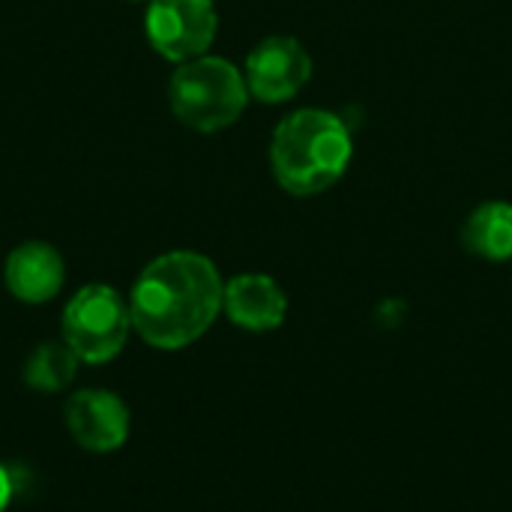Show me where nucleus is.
I'll use <instances>...</instances> for the list:
<instances>
[{"instance_id": "nucleus-1", "label": "nucleus", "mask_w": 512, "mask_h": 512, "mask_svg": "<svg viewBox=\"0 0 512 512\" xmlns=\"http://www.w3.org/2000/svg\"><path fill=\"white\" fill-rule=\"evenodd\" d=\"M222 300L225 282L207 255L165 252L132 285V330L156 351H183L216 324Z\"/></svg>"}, {"instance_id": "nucleus-2", "label": "nucleus", "mask_w": 512, "mask_h": 512, "mask_svg": "<svg viewBox=\"0 0 512 512\" xmlns=\"http://www.w3.org/2000/svg\"><path fill=\"white\" fill-rule=\"evenodd\" d=\"M354 156L351 129L324 108L288 114L270 138V168L276 183L297 198L321 195L342 180Z\"/></svg>"}, {"instance_id": "nucleus-3", "label": "nucleus", "mask_w": 512, "mask_h": 512, "mask_svg": "<svg viewBox=\"0 0 512 512\" xmlns=\"http://www.w3.org/2000/svg\"><path fill=\"white\" fill-rule=\"evenodd\" d=\"M168 105L183 126L195 132H222L246 111L249 87L231 60L201 54L180 63L171 75Z\"/></svg>"}, {"instance_id": "nucleus-4", "label": "nucleus", "mask_w": 512, "mask_h": 512, "mask_svg": "<svg viewBox=\"0 0 512 512\" xmlns=\"http://www.w3.org/2000/svg\"><path fill=\"white\" fill-rule=\"evenodd\" d=\"M132 333L129 300L111 285L78 288L60 315V339L87 366H105L126 348Z\"/></svg>"}, {"instance_id": "nucleus-5", "label": "nucleus", "mask_w": 512, "mask_h": 512, "mask_svg": "<svg viewBox=\"0 0 512 512\" xmlns=\"http://www.w3.org/2000/svg\"><path fill=\"white\" fill-rule=\"evenodd\" d=\"M219 15L213 0H150L144 15V30L156 54L171 63H186L201 54L216 39Z\"/></svg>"}, {"instance_id": "nucleus-6", "label": "nucleus", "mask_w": 512, "mask_h": 512, "mask_svg": "<svg viewBox=\"0 0 512 512\" xmlns=\"http://www.w3.org/2000/svg\"><path fill=\"white\" fill-rule=\"evenodd\" d=\"M249 96L267 105L294 99L312 78V57L294 36L261 39L243 66Z\"/></svg>"}, {"instance_id": "nucleus-7", "label": "nucleus", "mask_w": 512, "mask_h": 512, "mask_svg": "<svg viewBox=\"0 0 512 512\" xmlns=\"http://www.w3.org/2000/svg\"><path fill=\"white\" fill-rule=\"evenodd\" d=\"M63 420L72 441L93 456L117 453L132 432L129 405L105 387H87L72 393L63 408Z\"/></svg>"}, {"instance_id": "nucleus-8", "label": "nucleus", "mask_w": 512, "mask_h": 512, "mask_svg": "<svg viewBox=\"0 0 512 512\" xmlns=\"http://www.w3.org/2000/svg\"><path fill=\"white\" fill-rule=\"evenodd\" d=\"M3 282L9 294L27 306H42L63 291L66 264L63 255L42 240H27L6 255Z\"/></svg>"}, {"instance_id": "nucleus-9", "label": "nucleus", "mask_w": 512, "mask_h": 512, "mask_svg": "<svg viewBox=\"0 0 512 512\" xmlns=\"http://www.w3.org/2000/svg\"><path fill=\"white\" fill-rule=\"evenodd\" d=\"M222 312L228 321L249 333L279 330L288 318V297L267 273H240L225 282Z\"/></svg>"}, {"instance_id": "nucleus-10", "label": "nucleus", "mask_w": 512, "mask_h": 512, "mask_svg": "<svg viewBox=\"0 0 512 512\" xmlns=\"http://www.w3.org/2000/svg\"><path fill=\"white\" fill-rule=\"evenodd\" d=\"M462 243L483 261H512V204H480L462 228Z\"/></svg>"}, {"instance_id": "nucleus-11", "label": "nucleus", "mask_w": 512, "mask_h": 512, "mask_svg": "<svg viewBox=\"0 0 512 512\" xmlns=\"http://www.w3.org/2000/svg\"><path fill=\"white\" fill-rule=\"evenodd\" d=\"M81 360L72 354V348L60 339V342H42L30 351L27 363H24V384L36 393H63L69 390V384L78 375Z\"/></svg>"}, {"instance_id": "nucleus-12", "label": "nucleus", "mask_w": 512, "mask_h": 512, "mask_svg": "<svg viewBox=\"0 0 512 512\" xmlns=\"http://www.w3.org/2000/svg\"><path fill=\"white\" fill-rule=\"evenodd\" d=\"M12 498H15V480H12L9 468H6V465L0 462V512L9 510Z\"/></svg>"}, {"instance_id": "nucleus-13", "label": "nucleus", "mask_w": 512, "mask_h": 512, "mask_svg": "<svg viewBox=\"0 0 512 512\" xmlns=\"http://www.w3.org/2000/svg\"><path fill=\"white\" fill-rule=\"evenodd\" d=\"M147 3H150V0H147Z\"/></svg>"}]
</instances>
